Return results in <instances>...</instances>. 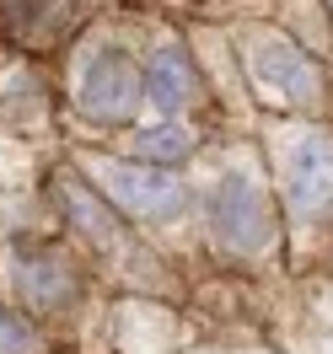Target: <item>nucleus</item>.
<instances>
[{
	"instance_id": "f257e3e1",
	"label": "nucleus",
	"mask_w": 333,
	"mask_h": 354,
	"mask_svg": "<svg viewBox=\"0 0 333 354\" xmlns=\"http://www.w3.org/2000/svg\"><path fill=\"white\" fill-rule=\"evenodd\" d=\"M210 225H215V236H221L231 252H258L269 242V199L247 183V177H226L221 188H215V199H210Z\"/></svg>"
},
{
	"instance_id": "f03ea898",
	"label": "nucleus",
	"mask_w": 333,
	"mask_h": 354,
	"mask_svg": "<svg viewBox=\"0 0 333 354\" xmlns=\"http://www.w3.org/2000/svg\"><path fill=\"white\" fill-rule=\"evenodd\" d=\"M140 86H145V75H140V65L129 54L102 48L87 65V81H81V113L102 118V124H124L134 113V102H140Z\"/></svg>"
},
{
	"instance_id": "7ed1b4c3",
	"label": "nucleus",
	"mask_w": 333,
	"mask_h": 354,
	"mask_svg": "<svg viewBox=\"0 0 333 354\" xmlns=\"http://www.w3.org/2000/svg\"><path fill=\"white\" fill-rule=\"evenodd\" d=\"M108 194L118 209H129L140 221H167L183 209V183L172 172H156V167H113L108 172Z\"/></svg>"
},
{
	"instance_id": "20e7f679",
	"label": "nucleus",
	"mask_w": 333,
	"mask_h": 354,
	"mask_svg": "<svg viewBox=\"0 0 333 354\" xmlns=\"http://www.w3.org/2000/svg\"><path fill=\"white\" fill-rule=\"evenodd\" d=\"M285 194H290V209L312 221V215H328L333 209V140L312 134L296 145L290 156V172H285Z\"/></svg>"
},
{
	"instance_id": "39448f33",
	"label": "nucleus",
	"mask_w": 333,
	"mask_h": 354,
	"mask_svg": "<svg viewBox=\"0 0 333 354\" xmlns=\"http://www.w3.org/2000/svg\"><path fill=\"white\" fill-rule=\"evenodd\" d=\"M253 81L269 97H285V102H312L317 97V70L296 44L285 38H264L253 48Z\"/></svg>"
},
{
	"instance_id": "423d86ee",
	"label": "nucleus",
	"mask_w": 333,
	"mask_h": 354,
	"mask_svg": "<svg viewBox=\"0 0 333 354\" xmlns=\"http://www.w3.org/2000/svg\"><path fill=\"white\" fill-rule=\"evenodd\" d=\"M54 188H60V209H65V221L75 225V231H81L91 247H113V242H118V221H113L108 204L97 199V194H91V188H87L75 172H65Z\"/></svg>"
},
{
	"instance_id": "0eeeda50",
	"label": "nucleus",
	"mask_w": 333,
	"mask_h": 354,
	"mask_svg": "<svg viewBox=\"0 0 333 354\" xmlns=\"http://www.w3.org/2000/svg\"><path fill=\"white\" fill-rule=\"evenodd\" d=\"M145 86H151V97L161 102L167 113L188 108L194 97H199V75H194V59L183 54V48H156L151 70H145Z\"/></svg>"
},
{
	"instance_id": "6e6552de",
	"label": "nucleus",
	"mask_w": 333,
	"mask_h": 354,
	"mask_svg": "<svg viewBox=\"0 0 333 354\" xmlns=\"http://www.w3.org/2000/svg\"><path fill=\"white\" fill-rule=\"evenodd\" d=\"M17 279H22L27 301L44 306V311H54V306L70 301V274L60 268V258H48V252H27L22 263H17Z\"/></svg>"
},
{
	"instance_id": "1a4fd4ad",
	"label": "nucleus",
	"mask_w": 333,
	"mask_h": 354,
	"mask_svg": "<svg viewBox=\"0 0 333 354\" xmlns=\"http://www.w3.org/2000/svg\"><path fill=\"white\" fill-rule=\"evenodd\" d=\"M188 151H194V140L183 129H145L140 140H134V156L145 161V167H178V161H188Z\"/></svg>"
},
{
	"instance_id": "9d476101",
	"label": "nucleus",
	"mask_w": 333,
	"mask_h": 354,
	"mask_svg": "<svg viewBox=\"0 0 333 354\" xmlns=\"http://www.w3.org/2000/svg\"><path fill=\"white\" fill-rule=\"evenodd\" d=\"M38 6H48V17H54V22L65 17V0H6V11H11V27H48Z\"/></svg>"
},
{
	"instance_id": "9b49d317",
	"label": "nucleus",
	"mask_w": 333,
	"mask_h": 354,
	"mask_svg": "<svg viewBox=\"0 0 333 354\" xmlns=\"http://www.w3.org/2000/svg\"><path fill=\"white\" fill-rule=\"evenodd\" d=\"M0 354H33V328L6 306H0Z\"/></svg>"
}]
</instances>
